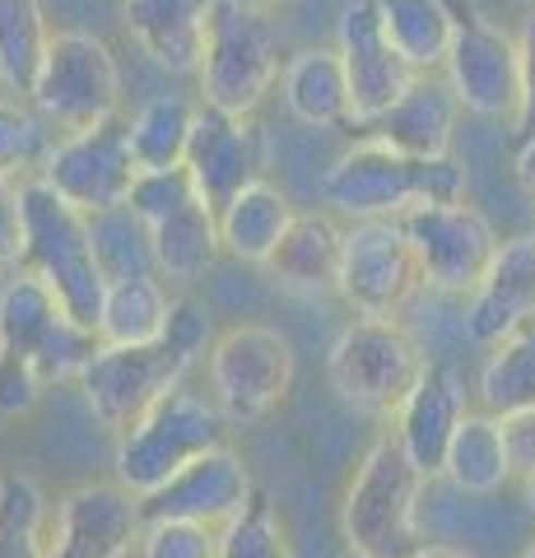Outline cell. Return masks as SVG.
Here are the masks:
<instances>
[{
	"mask_svg": "<svg viewBox=\"0 0 535 558\" xmlns=\"http://www.w3.org/2000/svg\"><path fill=\"white\" fill-rule=\"evenodd\" d=\"M210 344V322L192 299H172L168 330L149 344H98L80 368V391L94 418L112 433H126L168 387L186 381V368Z\"/></svg>",
	"mask_w": 535,
	"mask_h": 558,
	"instance_id": "6da1fadb",
	"label": "cell"
},
{
	"mask_svg": "<svg viewBox=\"0 0 535 558\" xmlns=\"http://www.w3.org/2000/svg\"><path fill=\"white\" fill-rule=\"evenodd\" d=\"M321 191H326V205L350 215L354 223L405 219L420 205L465 201V168L452 154L447 159H410V154L368 135L331 163Z\"/></svg>",
	"mask_w": 535,
	"mask_h": 558,
	"instance_id": "7a4b0ae2",
	"label": "cell"
},
{
	"mask_svg": "<svg viewBox=\"0 0 535 558\" xmlns=\"http://www.w3.org/2000/svg\"><path fill=\"white\" fill-rule=\"evenodd\" d=\"M20 219H24L20 270L38 275L42 284L57 293L65 317L84 330H94L102 293H108V275H102L98 256H94L89 219H84L75 205H65L42 178L20 182Z\"/></svg>",
	"mask_w": 535,
	"mask_h": 558,
	"instance_id": "3957f363",
	"label": "cell"
},
{
	"mask_svg": "<svg viewBox=\"0 0 535 558\" xmlns=\"http://www.w3.org/2000/svg\"><path fill=\"white\" fill-rule=\"evenodd\" d=\"M424 475L410 465L401 442L382 433L358 461L340 502V531L354 558H414L424 549L420 498Z\"/></svg>",
	"mask_w": 535,
	"mask_h": 558,
	"instance_id": "277c9868",
	"label": "cell"
},
{
	"mask_svg": "<svg viewBox=\"0 0 535 558\" xmlns=\"http://www.w3.org/2000/svg\"><path fill=\"white\" fill-rule=\"evenodd\" d=\"M280 80V38L252 0H215L196 61L200 108L252 117Z\"/></svg>",
	"mask_w": 535,
	"mask_h": 558,
	"instance_id": "5b68a950",
	"label": "cell"
},
{
	"mask_svg": "<svg viewBox=\"0 0 535 558\" xmlns=\"http://www.w3.org/2000/svg\"><path fill=\"white\" fill-rule=\"evenodd\" d=\"M223 433H229V424L219 418L215 400L178 381L126 433H117V457H112L117 484L131 498H145L163 480L178 475L186 461L223 447Z\"/></svg>",
	"mask_w": 535,
	"mask_h": 558,
	"instance_id": "8992f818",
	"label": "cell"
},
{
	"mask_svg": "<svg viewBox=\"0 0 535 558\" xmlns=\"http://www.w3.org/2000/svg\"><path fill=\"white\" fill-rule=\"evenodd\" d=\"M210 400L229 428H252L284 405L299 377V354L284 330L266 322H238L210 340L205 359Z\"/></svg>",
	"mask_w": 535,
	"mask_h": 558,
	"instance_id": "52a82bcc",
	"label": "cell"
},
{
	"mask_svg": "<svg viewBox=\"0 0 535 558\" xmlns=\"http://www.w3.org/2000/svg\"><path fill=\"white\" fill-rule=\"evenodd\" d=\"M28 108L61 135L112 121L122 112V65H117L112 47L84 28L51 33Z\"/></svg>",
	"mask_w": 535,
	"mask_h": 558,
	"instance_id": "ba28073f",
	"label": "cell"
},
{
	"mask_svg": "<svg viewBox=\"0 0 535 558\" xmlns=\"http://www.w3.org/2000/svg\"><path fill=\"white\" fill-rule=\"evenodd\" d=\"M428 359L401 322L354 317L326 354V381L344 405L364 414H396L401 400L424 377Z\"/></svg>",
	"mask_w": 535,
	"mask_h": 558,
	"instance_id": "9c48e42d",
	"label": "cell"
},
{
	"mask_svg": "<svg viewBox=\"0 0 535 558\" xmlns=\"http://www.w3.org/2000/svg\"><path fill=\"white\" fill-rule=\"evenodd\" d=\"M94 349L98 336L65 317L57 293L38 275L20 270L0 289V354L28 363L47 387L51 381H75Z\"/></svg>",
	"mask_w": 535,
	"mask_h": 558,
	"instance_id": "30bf717a",
	"label": "cell"
},
{
	"mask_svg": "<svg viewBox=\"0 0 535 558\" xmlns=\"http://www.w3.org/2000/svg\"><path fill=\"white\" fill-rule=\"evenodd\" d=\"M336 293L368 322H401V312L424 293V275L401 219H364L344 229Z\"/></svg>",
	"mask_w": 535,
	"mask_h": 558,
	"instance_id": "8fae6325",
	"label": "cell"
},
{
	"mask_svg": "<svg viewBox=\"0 0 535 558\" xmlns=\"http://www.w3.org/2000/svg\"><path fill=\"white\" fill-rule=\"evenodd\" d=\"M38 178L57 191L65 205H75L84 219L122 209L131 196V182H135L126 121L112 117V121H98L89 131H71V135L51 140Z\"/></svg>",
	"mask_w": 535,
	"mask_h": 558,
	"instance_id": "7c38bea8",
	"label": "cell"
},
{
	"mask_svg": "<svg viewBox=\"0 0 535 558\" xmlns=\"http://www.w3.org/2000/svg\"><path fill=\"white\" fill-rule=\"evenodd\" d=\"M401 229L414 247V260H420L424 289L461 293V299L475 293V284L485 279L489 260L498 252L494 223L465 201L420 205L401 219Z\"/></svg>",
	"mask_w": 535,
	"mask_h": 558,
	"instance_id": "4fadbf2b",
	"label": "cell"
},
{
	"mask_svg": "<svg viewBox=\"0 0 535 558\" xmlns=\"http://www.w3.org/2000/svg\"><path fill=\"white\" fill-rule=\"evenodd\" d=\"M438 75L447 80L457 108L475 117H508L522 98V57H516V33L479 20L475 10L457 5V33L447 47Z\"/></svg>",
	"mask_w": 535,
	"mask_h": 558,
	"instance_id": "5bb4252c",
	"label": "cell"
},
{
	"mask_svg": "<svg viewBox=\"0 0 535 558\" xmlns=\"http://www.w3.org/2000/svg\"><path fill=\"white\" fill-rule=\"evenodd\" d=\"M186 178L196 182L200 201L219 215L238 191L262 182L266 172V135L252 117H229L215 108H196L192 140H186Z\"/></svg>",
	"mask_w": 535,
	"mask_h": 558,
	"instance_id": "9a60e30c",
	"label": "cell"
},
{
	"mask_svg": "<svg viewBox=\"0 0 535 558\" xmlns=\"http://www.w3.org/2000/svg\"><path fill=\"white\" fill-rule=\"evenodd\" d=\"M336 57L344 70V84H350V121L354 126L382 121L387 108L414 80V70L396 57L391 43L382 38L373 0H344L340 24H336Z\"/></svg>",
	"mask_w": 535,
	"mask_h": 558,
	"instance_id": "2e32d148",
	"label": "cell"
},
{
	"mask_svg": "<svg viewBox=\"0 0 535 558\" xmlns=\"http://www.w3.org/2000/svg\"><path fill=\"white\" fill-rule=\"evenodd\" d=\"M141 498L122 484H80L57 502V526L42 539V558H131L141 545Z\"/></svg>",
	"mask_w": 535,
	"mask_h": 558,
	"instance_id": "e0dca14e",
	"label": "cell"
},
{
	"mask_svg": "<svg viewBox=\"0 0 535 558\" xmlns=\"http://www.w3.org/2000/svg\"><path fill=\"white\" fill-rule=\"evenodd\" d=\"M252 470L233 447H215L186 461L178 475L163 480L154 494L141 498V521H192V526L219 531L243 502L252 498Z\"/></svg>",
	"mask_w": 535,
	"mask_h": 558,
	"instance_id": "ac0fdd59",
	"label": "cell"
},
{
	"mask_svg": "<svg viewBox=\"0 0 535 558\" xmlns=\"http://www.w3.org/2000/svg\"><path fill=\"white\" fill-rule=\"evenodd\" d=\"M461 414H465L461 377L447 363H428L424 377L414 381V391L401 400V410L391 414L396 418L391 438L401 442L410 465L424 480L442 475V457H447V442H452V428L461 424Z\"/></svg>",
	"mask_w": 535,
	"mask_h": 558,
	"instance_id": "d6986e66",
	"label": "cell"
},
{
	"mask_svg": "<svg viewBox=\"0 0 535 558\" xmlns=\"http://www.w3.org/2000/svg\"><path fill=\"white\" fill-rule=\"evenodd\" d=\"M535 322V238L498 242L485 279L465 303V330L479 344H498L516 326Z\"/></svg>",
	"mask_w": 535,
	"mask_h": 558,
	"instance_id": "ffe728a7",
	"label": "cell"
},
{
	"mask_svg": "<svg viewBox=\"0 0 535 558\" xmlns=\"http://www.w3.org/2000/svg\"><path fill=\"white\" fill-rule=\"evenodd\" d=\"M340 247H344V229L331 215L293 209L284 238L275 242L262 270L280 289L299 293V299H331L340 284Z\"/></svg>",
	"mask_w": 535,
	"mask_h": 558,
	"instance_id": "44dd1931",
	"label": "cell"
},
{
	"mask_svg": "<svg viewBox=\"0 0 535 558\" xmlns=\"http://www.w3.org/2000/svg\"><path fill=\"white\" fill-rule=\"evenodd\" d=\"M457 117L461 108L442 75H414L410 89L387 108V117L373 121V140L410 154V159H447Z\"/></svg>",
	"mask_w": 535,
	"mask_h": 558,
	"instance_id": "7402d4cb",
	"label": "cell"
},
{
	"mask_svg": "<svg viewBox=\"0 0 535 558\" xmlns=\"http://www.w3.org/2000/svg\"><path fill=\"white\" fill-rule=\"evenodd\" d=\"M210 5L215 0H122V24L159 70L196 75Z\"/></svg>",
	"mask_w": 535,
	"mask_h": 558,
	"instance_id": "603a6c76",
	"label": "cell"
},
{
	"mask_svg": "<svg viewBox=\"0 0 535 558\" xmlns=\"http://www.w3.org/2000/svg\"><path fill=\"white\" fill-rule=\"evenodd\" d=\"M145 242L154 275L168 279V284H196L219 260V223L200 196L182 201L163 219L145 223Z\"/></svg>",
	"mask_w": 535,
	"mask_h": 558,
	"instance_id": "cb8c5ba5",
	"label": "cell"
},
{
	"mask_svg": "<svg viewBox=\"0 0 535 558\" xmlns=\"http://www.w3.org/2000/svg\"><path fill=\"white\" fill-rule=\"evenodd\" d=\"M391 51L414 75H438L457 33V0H373Z\"/></svg>",
	"mask_w": 535,
	"mask_h": 558,
	"instance_id": "d4e9b609",
	"label": "cell"
},
{
	"mask_svg": "<svg viewBox=\"0 0 535 558\" xmlns=\"http://www.w3.org/2000/svg\"><path fill=\"white\" fill-rule=\"evenodd\" d=\"M280 94L293 121L303 126H344L350 121V84L336 47H303L280 65Z\"/></svg>",
	"mask_w": 535,
	"mask_h": 558,
	"instance_id": "484cf974",
	"label": "cell"
},
{
	"mask_svg": "<svg viewBox=\"0 0 535 558\" xmlns=\"http://www.w3.org/2000/svg\"><path fill=\"white\" fill-rule=\"evenodd\" d=\"M293 219L289 196L275 182H252L215 215L219 223V252H229L247 266H266V256L275 252V242L284 238Z\"/></svg>",
	"mask_w": 535,
	"mask_h": 558,
	"instance_id": "4316f807",
	"label": "cell"
},
{
	"mask_svg": "<svg viewBox=\"0 0 535 558\" xmlns=\"http://www.w3.org/2000/svg\"><path fill=\"white\" fill-rule=\"evenodd\" d=\"M168 312H172V299L159 275L108 279L94 336L98 344H149L168 330Z\"/></svg>",
	"mask_w": 535,
	"mask_h": 558,
	"instance_id": "83f0119b",
	"label": "cell"
},
{
	"mask_svg": "<svg viewBox=\"0 0 535 558\" xmlns=\"http://www.w3.org/2000/svg\"><path fill=\"white\" fill-rule=\"evenodd\" d=\"M192 117L196 102H186L182 94H159L135 108L126 121V145L135 172H168L182 168L186 159V140H192Z\"/></svg>",
	"mask_w": 535,
	"mask_h": 558,
	"instance_id": "f1b7e54d",
	"label": "cell"
},
{
	"mask_svg": "<svg viewBox=\"0 0 535 558\" xmlns=\"http://www.w3.org/2000/svg\"><path fill=\"white\" fill-rule=\"evenodd\" d=\"M47 43H51V24L42 0H0V94L28 102Z\"/></svg>",
	"mask_w": 535,
	"mask_h": 558,
	"instance_id": "f546056e",
	"label": "cell"
},
{
	"mask_svg": "<svg viewBox=\"0 0 535 558\" xmlns=\"http://www.w3.org/2000/svg\"><path fill=\"white\" fill-rule=\"evenodd\" d=\"M442 475L452 480L461 494H494L508 480V457H503V433L498 418L485 410H465L461 424L452 428L442 457Z\"/></svg>",
	"mask_w": 535,
	"mask_h": 558,
	"instance_id": "4dcf8cb0",
	"label": "cell"
},
{
	"mask_svg": "<svg viewBox=\"0 0 535 558\" xmlns=\"http://www.w3.org/2000/svg\"><path fill=\"white\" fill-rule=\"evenodd\" d=\"M479 400L494 418L535 410V322L516 326L489 349L485 368H479Z\"/></svg>",
	"mask_w": 535,
	"mask_h": 558,
	"instance_id": "1f68e13d",
	"label": "cell"
},
{
	"mask_svg": "<svg viewBox=\"0 0 535 558\" xmlns=\"http://www.w3.org/2000/svg\"><path fill=\"white\" fill-rule=\"evenodd\" d=\"M47 494L24 470L0 475V558H42Z\"/></svg>",
	"mask_w": 535,
	"mask_h": 558,
	"instance_id": "d6a6232c",
	"label": "cell"
},
{
	"mask_svg": "<svg viewBox=\"0 0 535 558\" xmlns=\"http://www.w3.org/2000/svg\"><path fill=\"white\" fill-rule=\"evenodd\" d=\"M215 558H293L284 521L262 484H256L252 498L215 531Z\"/></svg>",
	"mask_w": 535,
	"mask_h": 558,
	"instance_id": "836d02e7",
	"label": "cell"
},
{
	"mask_svg": "<svg viewBox=\"0 0 535 558\" xmlns=\"http://www.w3.org/2000/svg\"><path fill=\"white\" fill-rule=\"evenodd\" d=\"M47 149H51L47 121L33 112L28 102H14L0 94V178L5 182L38 178Z\"/></svg>",
	"mask_w": 535,
	"mask_h": 558,
	"instance_id": "e575fe53",
	"label": "cell"
},
{
	"mask_svg": "<svg viewBox=\"0 0 535 558\" xmlns=\"http://www.w3.org/2000/svg\"><path fill=\"white\" fill-rule=\"evenodd\" d=\"M89 238H94V256L108 279H126V275H154L149 266V242L145 229L122 209H108V215L89 219Z\"/></svg>",
	"mask_w": 535,
	"mask_h": 558,
	"instance_id": "d590c367",
	"label": "cell"
},
{
	"mask_svg": "<svg viewBox=\"0 0 535 558\" xmlns=\"http://www.w3.org/2000/svg\"><path fill=\"white\" fill-rule=\"evenodd\" d=\"M135 549L141 558H215V531L192 521H145Z\"/></svg>",
	"mask_w": 535,
	"mask_h": 558,
	"instance_id": "8d00e7d4",
	"label": "cell"
},
{
	"mask_svg": "<svg viewBox=\"0 0 535 558\" xmlns=\"http://www.w3.org/2000/svg\"><path fill=\"white\" fill-rule=\"evenodd\" d=\"M47 381L28 368L20 359H5L0 354V418H20L42 400Z\"/></svg>",
	"mask_w": 535,
	"mask_h": 558,
	"instance_id": "74e56055",
	"label": "cell"
},
{
	"mask_svg": "<svg viewBox=\"0 0 535 558\" xmlns=\"http://www.w3.org/2000/svg\"><path fill=\"white\" fill-rule=\"evenodd\" d=\"M503 433V457H508V480H531L535 475V410L522 414H503L498 418Z\"/></svg>",
	"mask_w": 535,
	"mask_h": 558,
	"instance_id": "f35d334b",
	"label": "cell"
},
{
	"mask_svg": "<svg viewBox=\"0 0 535 558\" xmlns=\"http://www.w3.org/2000/svg\"><path fill=\"white\" fill-rule=\"evenodd\" d=\"M516 57H522V98L512 112V135L531 140L535 135V10L526 14L522 33H516Z\"/></svg>",
	"mask_w": 535,
	"mask_h": 558,
	"instance_id": "ab89813d",
	"label": "cell"
},
{
	"mask_svg": "<svg viewBox=\"0 0 535 558\" xmlns=\"http://www.w3.org/2000/svg\"><path fill=\"white\" fill-rule=\"evenodd\" d=\"M24 219H20V182L0 178V266H20Z\"/></svg>",
	"mask_w": 535,
	"mask_h": 558,
	"instance_id": "60d3db41",
	"label": "cell"
},
{
	"mask_svg": "<svg viewBox=\"0 0 535 558\" xmlns=\"http://www.w3.org/2000/svg\"><path fill=\"white\" fill-rule=\"evenodd\" d=\"M512 172H516V182H522V186L531 191V196H535V135H531V140H522V149H516Z\"/></svg>",
	"mask_w": 535,
	"mask_h": 558,
	"instance_id": "b9f144b4",
	"label": "cell"
},
{
	"mask_svg": "<svg viewBox=\"0 0 535 558\" xmlns=\"http://www.w3.org/2000/svg\"><path fill=\"white\" fill-rule=\"evenodd\" d=\"M414 558H475V554H465V549H452V545H424Z\"/></svg>",
	"mask_w": 535,
	"mask_h": 558,
	"instance_id": "7bdbcfd3",
	"label": "cell"
},
{
	"mask_svg": "<svg viewBox=\"0 0 535 558\" xmlns=\"http://www.w3.org/2000/svg\"><path fill=\"white\" fill-rule=\"evenodd\" d=\"M526 512H531V517H535V475H531V480H526Z\"/></svg>",
	"mask_w": 535,
	"mask_h": 558,
	"instance_id": "ee69618b",
	"label": "cell"
},
{
	"mask_svg": "<svg viewBox=\"0 0 535 558\" xmlns=\"http://www.w3.org/2000/svg\"><path fill=\"white\" fill-rule=\"evenodd\" d=\"M522 558H535V545H531V549H526V554H522Z\"/></svg>",
	"mask_w": 535,
	"mask_h": 558,
	"instance_id": "f6af8a7d",
	"label": "cell"
},
{
	"mask_svg": "<svg viewBox=\"0 0 535 558\" xmlns=\"http://www.w3.org/2000/svg\"><path fill=\"white\" fill-rule=\"evenodd\" d=\"M526 5H535V0H526Z\"/></svg>",
	"mask_w": 535,
	"mask_h": 558,
	"instance_id": "bcb514c9",
	"label": "cell"
},
{
	"mask_svg": "<svg viewBox=\"0 0 535 558\" xmlns=\"http://www.w3.org/2000/svg\"><path fill=\"white\" fill-rule=\"evenodd\" d=\"M531 238H535V233H531Z\"/></svg>",
	"mask_w": 535,
	"mask_h": 558,
	"instance_id": "7dc6e473",
	"label": "cell"
}]
</instances>
